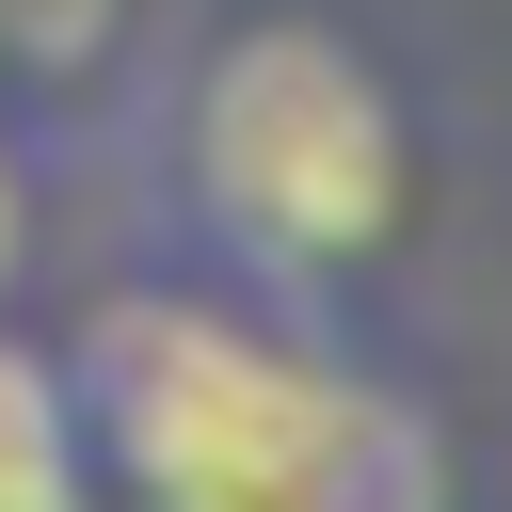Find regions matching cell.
<instances>
[{"mask_svg": "<svg viewBox=\"0 0 512 512\" xmlns=\"http://www.w3.org/2000/svg\"><path fill=\"white\" fill-rule=\"evenodd\" d=\"M64 384L128 512H432V432L224 288H112Z\"/></svg>", "mask_w": 512, "mask_h": 512, "instance_id": "cell-1", "label": "cell"}, {"mask_svg": "<svg viewBox=\"0 0 512 512\" xmlns=\"http://www.w3.org/2000/svg\"><path fill=\"white\" fill-rule=\"evenodd\" d=\"M176 208L240 288H352L416 208L400 80L336 16H240L176 96Z\"/></svg>", "mask_w": 512, "mask_h": 512, "instance_id": "cell-2", "label": "cell"}, {"mask_svg": "<svg viewBox=\"0 0 512 512\" xmlns=\"http://www.w3.org/2000/svg\"><path fill=\"white\" fill-rule=\"evenodd\" d=\"M0 512H96L80 384H64V352H32V336H0Z\"/></svg>", "mask_w": 512, "mask_h": 512, "instance_id": "cell-3", "label": "cell"}, {"mask_svg": "<svg viewBox=\"0 0 512 512\" xmlns=\"http://www.w3.org/2000/svg\"><path fill=\"white\" fill-rule=\"evenodd\" d=\"M112 48H128V0H0V64H16V80H48V96H64V80H96Z\"/></svg>", "mask_w": 512, "mask_h": 512, "instance_id": "cell-4", "label": "cell"}, {"mask_svg": "<svg viewBox=\"0 0 512 512\" xmlns=\"http://www.w3.org/2000/svg\"><path fill=\"white\" fill-rule=\"evenodd\" d=\"M16 240H32V192H16V144H0V288H16Z\"/></svg>", "mask_w": 512, "mask_h": 512, "instance_id": "cell-5", "label": "cell"}]
</instances>
